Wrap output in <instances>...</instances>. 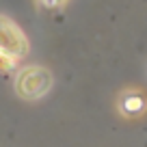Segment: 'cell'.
<instances>
[{
  "label": "cell",
  "instance_id": "obj_1",
  "mask_svg": "<svg viewBox=\"0 0 147 147\" xmlns=\"http://www.w3.org/2000/svg\"><path fill=\"white\" fill-rule=\"evenodd\" d=\"M50 78L43 69H26L18 80V91L26 97H35L39 93H46Z\"/></svg>",
  "mask_w": 147,
  "mask_h": 147
},
{
  "label": "cell",
  "instance_id": "obj_2",
  "mask_svg": "<svg viewBox=\"0 0 147 147\" xmlns=\"http://www.w3.org/2000/svg\"><path fill=\"white\" fill-rule=\"evenodd\" d=\"M145 106H147V102L143 100L141 93L130 91V93H125V95L121 97V110H123L125 115H136V113H141Z\"/></svg>",
  "mask_w": 147,
  "mask_h": 147
}]
</instances>
